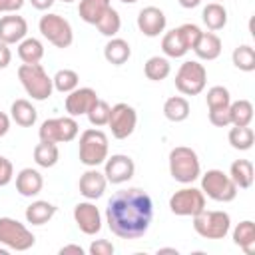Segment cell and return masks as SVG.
I'll return each mask as SVG.
<instances>
[{"mask_svg":"<svg viewBox=\"0 0 255 255\" xmlns=\"http://www.w3.org/2000/svg\"><path fill=\"white\" fill-rule=\"evenodd\" d=\"M96 28H98V32L102 34V36H108V38H114L118 32H120V28H122V18H120V12L116 10V8H108L106 10V14L96 22Z\"/></svg>","mask_w":255,"mask_h":255,"instance_id":"35","label":"cell"},{"mask_svg":"<svg viewBox=\"0 0 255 255\" xmlns=\"http://www.w3.org/2000/svg\"><path fill=\"white\" fill-rule=\"evenodd\" d=\"M211 2H223V0H211Z\"/></svg>","mask_w":255,"mask_h":255,"instance_id":"54","label":"cell"},{"mask_svg":"<svg viewBox=\"0 0 255 255\" xmlns=\"http://www.w3.org/2000/svg\"><path fill=\"white\" fill-rule=\"evenodd\" d=\"M52 84H54V90H58L62 94H70L72 90H76L80 86V76L76 70L64 68V70L56 72V76L52 78Z\"/></svg>","mask_w":255,"mask_h":255,"instance_id":"37","label":"cell"},{"mask_svg":"<svg viewBox=\"0 0 255 255\" xmlns=\"http://www.w3.org/2000/svg\"><path fill=\"white\" fill-rule=\"evenodd\" d=\"M10 129V116H6L4 112H0V137H4Z\"/></svg>","mask_w":255,"mask_h":255,"instance_id":"46","label":"cell"},{"mask_svg":"<svg viewBox=\"0 0 255 255\" xmlns=\"http://www.w3.org/2000/svg\"><path fill=\"white\" fill-rule=\"evenodd\" d=\"M10 118L18 126H22V128H32L36 124V120H38V112L32 106V102L20 98V100H14L12 102V106H10Z\"/></svg>","mask_w":255,"mask_h":255,"instance_id":"21","label":"cell"},{"mask_svg":"<svg viewBox=\"0 0 255 255\" xmlns=\"http://www.w3.org/2000/svg\"><path fill=\"white\" fill-rule=\"evenodd\" d=\"M143 74L147 80L151 82H161L165 80L169 74H171V66H169V60L163 58V56H151L145 66H143Z\"/></svg>","mask_w":255,"mask_h":255,"instance_id":"32","label":"cell"},{"mask_svg":"<svg viewBox=\"0 0 255 255\" xmlns=\"http://www.w3.org/2000/svg\"><path fill=\"white\" fill-rule=\"evenodd\" d=\"M14 177V167H12V161L6 159L4 155H0V187L8 185Z\"/></svg>","mask_w":255,"mask_h":255,"instance_id":"43","label":"cell"},{"mask_svg":"<svg viewBox=\"0 0 255 255\" xmlns=\"http://www.w3.org/2000/svg\"><path fill=\"white\" fill-rule=\"evenodd\" d=\"M74 221H76L78 229L86 235H96L102 229V213L90 199L80 201L74 207Z\"/></svg>","mask_w":255,"mask_h":255,"instance_id":"14","label":"cell"},{"mask_svg":"<svg viewBox=\"0 0 255 255\" xmlns=\"http://www.w3.org/2000/svg\"><path fill=\"white\" fill-rule=\"evenodd\" d=\"M110 110H112V106L106 102V100H100L98 98V102L88 110V120H90V124L94 126V128H102V126H108V120H110Z\"/></svg>","mask_w":255,"mask_h":255,"instance_id":"38","label":"cell"},{"mask_svg":"<svg viewBox=\"0 0 255 255\" xmlns=\"http://www.w3.org/2000/svg\"><path fill=\"white\" fill-rule=\"evenodd\" d=\"M231 126H249L253 122V104L249 100H237L229 104Z\"/></svg>","mask_w":255,"mask_h":255,"instance_id":"34","label":"cell"},{"mask_svg":"<svg viewBox=\"0 0 255 255\" xmlns=\"http://www.w3.org/2000/svg\"><path fill=\"white\" fill-rule=\"evenodd\" d=\"M201 191L213 201L229 203L237 197V185L229 177V173L221 169H207L201 175Z\"/></svg>","mask_w":255,"mask_h":255,"instance_id":"6","label":"cell"},{"mask_svg":"<svg viewBox=\"0 0 255 255\" xmlns=\"http://www.w3.org/2000/svg\"><path fill=\"white\" fill-rule=\"evenodd\" d=\"M233 66L241 72H253L255 70V50L249 44H241L231 54Z\"/></svg>","mask_w":255,"mask_h":255,"instance_id":"36","label":"cell"},{"mask_svg":"<svg viewBox=\"0 0 255 255\" xmlns=\"http://www.w3.org/2000/svg\"><path fill=\"white\" fill-rule=\"evenodd\" d=\"M24 6V0H0V14L18 12Z\"/></svg>","mask_w":255,"mask_h":255,"instance_id":"44","label":"cell"},{"mask_svg":"<svg viewBox=\"0 0 255 255\" xmlns=\"http://www.w3.org/2000/svg\"><path fill=\"white\" fill-rule=\"evenodd\" d=\"M68 253H76V255H84V249H82L80 245H74V243H70V245H64V247L60 249V255H68Z\"/></svg>","mask_w":255,"mask_h":255,"instance_id":"47","label":"cell"},{"mask_svg":"<svg viewBox=\"0 0 255 255\" xmlns=\"http://www.w3.org/2000/svg\"><path fill=\"white\" fill-rule=\"evenodd\" d=\"M78 133H80V126H78L76 118H72V116L44 120L40 129H38L40 141H50V143L72 141V139H76Z\"/></svg>","mask_w":255,"mask_h":255,"instance_id":"10","label":"cell"},{"mask_svg":"<svg viewBox=\"0 0 255 255\" xmlns=\"http://www.w3.org/2000/svg\"><path fill=\"white\" fill-rule=\"evenodd\" d=\"M38 28L42 32V36L56 48H70L72 42H74V30H72V24L60 16V14H54V12H48L40 18L38 22Z\"/></svg>","mask_w":255,"mask_h":255,"instance_id":"7","label":"cell"},{"mask_svg":"<svg viewBox=\"0 0 255 255\" xmlns=\"http://www.w3.org/2000/svg\"><path fill=\"white\" fill-rule=\"evenodd\" d=\"M153 221V201L139 187L116 191L106 205V223L120 239H139Z\"/></svg>","mask_w":255,"mask_h":255,"instance_id":"1","label":"cell"},{"mask_svg":"<svg viewBox=\"0 0 255 255\" xmlns=\"http://www.w3.org/2000/svg\"><path fill=\"white\" fill-rule=\"evenodd\" d=\"M120 2H124V4H135L137 0H120Z\"/></svg>","mask_w":255,"mask_h":255,"instance_id":"52","label":"cell"},{"mask_svg":"<svg viewBox=\"0 0 255 255\" xmlns=\"http://www.w3.org/2000/svg\"><path fill=\"white\" fill-rule=\"evenodd\" d=\"M60 159V149L58 143H50V141H40L34 147V161L40 167H54Z\"/></svg>","mask_w":255,"mask_h":255,"instance_id":"33","label":"cell"},{"mask_svg":"<svg viewBox=\"0 0 255 255\" xmlns=\"http://www.w3.org/2000/svg\"><path fill=\"white\" fill-rule=\"evenodd\" d=\"M0 243L14 251H28L34 247V233L14 217H0Z\"/></svg>","mask_w":255,"mask_h":255,"instance_id":"8","label":"cell"},{"mask_svg":"<svg viewBox=\"0 0 255 255\" xmlns=\"http://www.w3.org/2000/svg\"><path fill=\"white\" fill-rule=\"evenodd\" d=\"M233 243L241 247L247 255L255 253V223L251 219H245L235 225L233 229Z\"/></svg>","mask_w":255,"mask_h":255,"instance_id":"24","label":"cell"},{"mask_svg":"<svg viewBox=\"0 0 255 255\" xmlns=\"http://www.w3.org/2000/svg\"><path fill=\"white\" fill-rule=\"evenodd\" d=\"M54 2H56V0H30V4H32L36 10H48V8H52Z\"/></svg>","mask_w":255,"mask_h":255,"instance_id":"48","label":"cell"},{"mask_svg":"<svg viewBox=\"0 0 255 255\" xmlns=\"http://www.w3.org/2000/svg\"><path fill=\"white\" fill-rule=\"evenodd\" d=\"M179 2V6L181 8H187V10H191V8H197L203 0H177Z\"/></svg>","mask_w":255,"mask_h":255,"instance_id":"49","label":"cell"},{"mask_svg":"<svg viewBox=\"0 0 255 255\" xmlns=\"http://www.w3.org/2000/svg\"><path fill=\"white\" fill-rule=\"evenodd\" d=\"M193 52L199 60H215L221 54V38L213 32H201L199 40L193 46Z\"/></svg>","mask_w":255,"mask_h":255,"instance_id":"20","label":"cell"},{"mask_svg":"<svg viewBox=\"0 0 255 255\" xmlns=\"http://www.w3.org/2000/svg\"><path fill=\"white\" fill-rule=\"evenodd\" d=\"M0 255H8V247H0Z\"/></svg>","mask_w":255,"mask_h":255,"instance_id":"51","label":"cell"},{"mask_svg":"<svg viewBox=\"0 0 255 255\" xmlns=\"http://www.w3.org/2000/svg\"><path fill=\"white\" fill-rule=\"evenodd\" d=\"M110 0H80L78 6V14L86 24H94L106 14V10L110 8Z\"/></svg>","mask_w":255,"mask_h":255,"instance_id":"28","label":"cell"},{"mask_svg":"<svg viewBox=\"0 0 255 255\" xmlns=\"http://www.w3.org/2000/svg\"><path fill=\"white\" fill-rule=\"evenodd\" d=\"M177 30H179V34H181V38H183V42H185L187 50H193L195 42L199 40V36H201V32H203V30H201L197 24H191V22L181 24Z\"/></svg>","mask_w":255,"mask_h":255,"instance_id":"40","label":"cell"},{"mask_svg":"<svg viewBox=\"0 0 255 255\" xmlns=\"http://www.w3.org/2000/svg\"><path fill=\"white\" fill-rule=\"evenodd\" d=\"M201 20L207 26V30L217 32V30L225 28V24H227V10L221 2H209L201 10Z\"/></svg>","mask_w":255,"mask_h":255,"instance_id":"26","label":"cell"},{"mask_svg":"<svg viewBox=\"0 0 255 255\" xmlns=\"http://www.w3.org/2000/svg\"><path fill=\"white\" fill-rule=\"evenodd\" d=\"M18 58L24 64H40V60L44 58V44L38 38H24L22 42H18Z\"/></svg>","mask_w":255,"mask_h":255,"instance_id":"29","label":"cell"},{"mask_svg":"<svg viewBox=\"0 0 255 255\" xmlns=\"http://www.w3.org/2000/svg\"><path fill=\"white\" fill-rule=\"evenodd\" d=\"M207 84V70L197 60H187L179 66L175 74V88L183 96H197Z\"/></svg>","mask_w":255,"mask_h":255,"instance_id":"9","label":"cell"},{"mask_svg":"<svg viewBox=\"0 0 255 255\" xmlns=\"http://www.w3.org/2000/svg\"><path fill=\"white\" fill-rule=\"evenodd\" d=\"M205 102H207V108H223V106H229L231 104V94L225 86H213L207 90V96H205Z\"/></svg>","mask_w":255,"mask_h":255,"instance_id":"39","label":"cell"},{"mask_svg":"<svg viewBox=\"0 0 255 255\" xmlns=\"http://www.w3.org/2000/svg\"><path fill=\"white\" fill-rule=\"evenodd\" d=\"M189 114H191V106H189L187 98H183V96H171L163 104V116L173 124L185 122L189 118Z\"/></svg>","mask_w":255,"mask_h":255,"instance_id":"25","label":"cell"},{"mask_svg":"<svg viewBox=\"0 0 255 255\" xmlns=\"http://www.w3.org/2000/svg\"><path fill=\"white\" fill-rule=\"evenodd\" d=\"M161 50H163V54L167 58H183L189 52L177 28H173V30H169V32L163 34V38H161Z\"/></svg>","mask_w":255,"mask_h":255,"instance_id":"30","label":"cell"},{"mask_svg":"<svg viewBox=\"0 0 255 255\" xmlns=\"http://www.w3.org/2000/svg\"><path fill=\"white\" fill-rule=\"evenodd\" d=\"M169 209L177 217H193L205 209V195L197 187H181L169 197Z\"/></svg>","mask_w":255,"mask_h":255,"instance_id":"11","label":"cell"},{"mask_svg":"<svg viewBox=\"0 0 255 255\" xmlns=\"http://www.w3.org/2000/svg\"><path fill=\"white\" fill-rule=\"evenodd\" d=\"M44 187V177L38 169L24 167L16 175V191L24 197H36Z\"/></svg>","mask_w":255,"mask_h":255,"instance_id":"19","label":"cell"},{"mask_svg":"<svg viewBox=\"0 0 255 255\" xmlns=\"http://www.w3.org/2000/svg\"><path fill=\"white\" fill-rule=\"evenodd\" d=\"M163 253H171V255H177L179 251H177L175 247H161V249H157V255H163Z\"/></svg>","mask_w":255,"mask_h":255,"instance_id":"50","label":"cell"},{"mask_svg":"<svg viewBox=\"0 0 255 255\" xmlns=\"http://www.w3.org/2000/svg\"><path fill=\"white\" fill-rule=\"evenodd\" d=\"M56 211H58V207L54 203L44 201V199H36L26 207V221L32 225H44L56 215Z\"/></svg>","mask_w":255,"mask_h":255,"instance_id":"22","label":"cell"},{"mask_svg":"<svg viewBox=\"0 0 255 255\" xmlns=\"http://www.w3.org/2000/svg\"><path fill=\"white\" fill-rule=\"evenodd\" d=\"M108 149H110L108 135L102 129L90 128V129H84L82 131L78 155H80V161L84 165H88V167L102 165L106 161V157H108Z\"/></svg>","mask_w":255,"mask_h":255,"instance_id":"4","label":"cell"},{"mask_svg":"<svg viewBox=\"0 0 255 255\" xmlns=\"http://www.w3.org/2000/svg\"><path fill=\"white\" fill-rule=\"evenodd\" d=\"M165 24H167V18L163 10H159L157 6H145L137 14V28L147 38L159 36L165 30Z\"/></svg>","mask_w":255,"mask_h":255,"instance_id":"15","label":"cell"},{"mask_svg":"<svg viewBox=\"0 0 255 255\" xmlns=\"http://www.w3.org/2000/svg\"><path fill=\"white\" fill-rule=\"evenodd\" d=\"M62 2H66V4H70V2H74V0H62Z\"/></svg>","mask_w":255,"mask_h":255,"instance_id":"53","label":"cell"},{"mask_svg":"<svg viewBox=\"0 0 255 255\" xmlns=\"http://www.w3.org/2000/svg\"><path fill=\"white\" fill-rule=\"evenodd\" d=\"M98 102V94L94 88H76L66 96V112L72 118L86 116L88 110Z\"/></svg>","mask_w":255,"mask_h":255,"instance_id":"17","label":"cell"},{"mask_svg":"<svg viewBox=\"0 0 255 255\" xmlns=\"http://www.w3.org/2000/svg\"><path fill=\"white\" fill-rule=\"evenodd\" d=\"M78 187H80V193L86 197V199H100L108 187V179L104 175V171H98V167H90L88 171H84L80 175V181H78Z\"/></svg>","mask_w":255,"mask_h":255,"instance_id":"18","label":"cell"},{"mask_svg":"<svg viewBox=\"0 0 255 255\" xmlns=\"http://www.w3.org/2000/svg\"><path fill=\"white\" fill-rule=\"evenodd\" d=\"M229 143L233 149H239V151H247L253 147L255 143V131L249 128V126H233L229 129V135H227Z\"/></svg>","mask_w":255,"mask_h":255,"instance_id":"31","label":"cell"},{"mask_svg":"<svg viewBox=\"0 0 255 255\" xmlns=\"http://www.w3.org/2000/svg\"><path fill=\"white\" fill-rule=\"evenodd\" d=\"M209 122H211L215 128H227V126H231L229 106H223V108H211V110H209Z\"/></svg>","mask_w":255,"mask_h":255,"instance_id":"41","label":"cell"},{"mask_svg":"<svg viewBox=\"0 0 255 255\" xmlns=\"http://www.w3.org/2000/svg\"><path fill=\"white\" fill-rule=\"evenodd\" d=\"M133 173H135V163L126 153H114L112 157L108 155L104 161V175L108 183H114V185L126 183L133 177Z\"/></svg>","mask_w":255,"mask_h":255,"instance_id":"13","label":"cell"},{"mask_svg":"<svg viewBox=\"0 0 255 255\" xmlns=\"http://www.w3.org/2000/svg\"><path fill=\"white\" fill-rule=\"evenodd\" d=\"M10 62H12V52H10V48H8V44L0 42V70L8 68Z\"/></svg>","mask_w":255,"mask_h":255,"instance_id":"45","label":"cell"},{"mask_svg":"<svg viewBox=\"0 0 255 255\" xmlns=\"http://www.w3.org/2000/svg\"><path fill=\"white\" fill-rule=\"evenodd\" d=\"M18 80L26 90V94L36 102L48 100L54 92L52 78L48 76L42 64H22L18 68Z\"/></svg>","mask_w":255,"mask_h":255,"instance_id":"2","label":"cell"},{"mask_svg":"<svg viewBox=\"0 0 255 255\" xmlns=\"http://www.w3.org/2000/svg\"><path fill=\"white\" fill-rule=\"evenodd\" d=\"M137 126V112L126 104V102H120L116 106H112L110 110V120H108V128L112 129V135L116 139H126L133 133Z\"/></svg>","mask_w":255,"mask_h":255,"instance_id":"12","label":"cell"},{"mask_svg":"<svg viewBox=\"0 0 255 255\" xmlns=\"http://www.w3.org/2000/svg\"><path fill=\"white\" fill-rule=\"evenodd\" d=\"M131 56V48L128 44V40L124 38H110V42L104 46V58L112 64V66H122L129 60Z\"/></svg>","mask_w":255,"mask_h":255,"instance_id":"23","label":"cell"},{"mask_svg":"<svg viewBox=\"0 0 255 255\" xmlns=\"http://www.w3.org/2000/svg\"><path fill=\"white\" fill-rule=\"evenodd\" d=\"M169 173L175 181L187 185L201 175V163L195 149L187 145H177L169 151Z\"/></svg>","mask_w":255,"mask_h":255,"instance_id":"3","label":"cell"},{"mask_svg":"<svg viewBox=\"0 0 255 255\" xmlns=\"http://www.w3.org/2000/svg\"><path fill=\"white\" fill-rule=\"evenodd\" d=\"M229 177L237 185V189H249L253 185V163L249 159H235L229 167Z\"/></svg>","mask_w":255,"mask_h":255,"instance_id":"27","label":"cell"},{"mask_svg":"<svg viewBox=\"0 0 255 255\" xmlns=\"http://www.w3.org/2000/svg\"><path fill=\"white\" fill-rule=\"evenodd\" d=\"M114 251H116V247L108 239H96L90 245V253L92 255H114Z\"/></svg>","mask_w":255,"mask_h":255,"instance_id":"42","label":"cell"},{"mask_svg":"<svg viewBox=\"0 0 255 255\" xmlns=\"http://www.w3.org/2000/svg\"><path fill=\"white\" fill-rule=\"evenodd\" d=\"M191 219H193L195 233L203 239H223L231 229V217H229L227 211H219V209L207 211V209H203L197 215H193Z\"/></svg>","mask_w":255,"mask_h":255,"instance_id":"5","label":"cell"},{"mask_svg":"<svg viewBox=\"0 0 255 255\" xmlns=\"http://www.w3.org/2000/svg\"><path fill=\"white\" fill-rule=\"evenodd\" d=\"M28 34V22L24 16H18L16 12L6 14L0 18V42L4 44H18Z\"/></svg>","mask_w":255,"mask_h":255,"instance_id":"16","label":"cell"}]
</instances>
